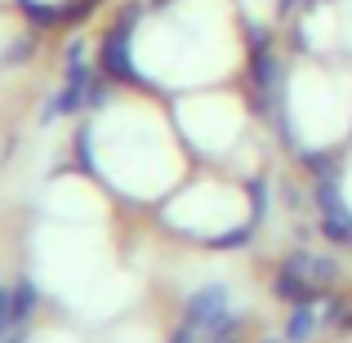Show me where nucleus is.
I'll use <instances>...</instances> for the list:
<instances>
[{"instance_id":"f257e3e1","label":"nucleus","mask_w":352,"mask_h":343,"mask_svg":"<svg viewBox=\"0 0 352 343\" xmlns=\"http://www.w3.org/2000/svg\"><path fill=\"white\" fill-rule=\"evenodd\" d=\"M272 294L281 303H321L326 294L312 285V250H294L272 276Z\"/></svg>"},{"instance_id":"f03ea898","label":"nucleus","mask_w":352,"mask_h":343,"mask_svg":"<svg viewBox=\"0 0 352 343\" xmlns=\"http://www.w3.org/2000/svg\"><path fill=\"white\" fill-rule=\"evenodd\" d=\"M219 312H228V285H223V281L201 285V290L192 294L188 303H183V321H188V326H197L201 335H206V326L219 317Z\"/></svg>"},{"instance_id":"7ed1b4c3","label":"nucleus","mask_w":352,"mask_h":343,"mask_svg":"<svg viewBox=\"0 0 352 343\" xmlns=\"http://www.w3.org/2000/svg\"><path fill=\"white\" fill-rule=\"evenodd\" d=\"M321 330H326L321 303H290V317H285V330H281L285 343H312Z\"/></svg>"},{"instance_id":"20e7f679","label":"nucleus","mask_w":352,"mask_h":343,"mask_svg":"<svg viewBox=\"0 0 352 343\" xmlns=\"http://www.w3.org/2000/svg\"><path fill=\"white\" fill-rule=\"evenodd\" d=\"M36 303H41V294H36V285L27 281H14V290H9V326H27V321L36 317Z\"/></svg>"},{"instance_id":"39448f33","label":"nucleus","mask_w":352,"mask_h":343,"mask_svg":"<svg viewBox=\"0 0 352 343\" xmlns=\"http://www.w3.org/2000/svg\"><path fill=\"white\" fill-rule=\"evenodd\" d=\"M241 326H245V317H236V312L228 308V312H219V317L206 326V339H236Z\"/></svg>"},{"instance_id":"423d86ee","label":"nucleus","mask_w":352,"mask_h":343,"mask_svg":"<svg viewBox=\"0 0 352 343\" xmlns=\"http://www.w3.org/2000/svg\"><path fill=\"white\" fill-rule=\"evenodd\" d=\"M170 343H201V330L183 321V326H179V330H174V335H170Z\"/></svg>"},{"instance_id":"0eeeda50","label":"nucleus","mask_w":352,"mask_h":343,"mask_svg":"<svg viewBox=\"0 0 352 343\" xmlns=\"http://www.w3.org/2000/svg\"><path fill=\"white\" fill-rule=\"evenodd\" d=\"M0 343H27V326H14V335H5Z\"/></svg>"},{"instance_id":"6e6552de","label":"nucleus","mask_w":352,"mask_h":343,"mask_svg":"<svg viewBox=\"0 0 352 343\" xmlns=\"http://www.w3.org/2000/svg\"><path fill=\"white\" fill-rule=\"evenodd\" d=\"M210 343H236V339H210Z\"/></svg>"},{"instance_id":"1a4fd4ad","label":"nucleus","mask_w":352,"mask_h":343,"mask_svg":"<svg viewBox=\"0 0 352 343\" xmlns=\"http://www.w3.org/2000/svg\"><path fill=\"white\" fill-rule=\"evenodd\" d=\"M267 343H285V339H267Z\"/></svg>"}]
</instances>
